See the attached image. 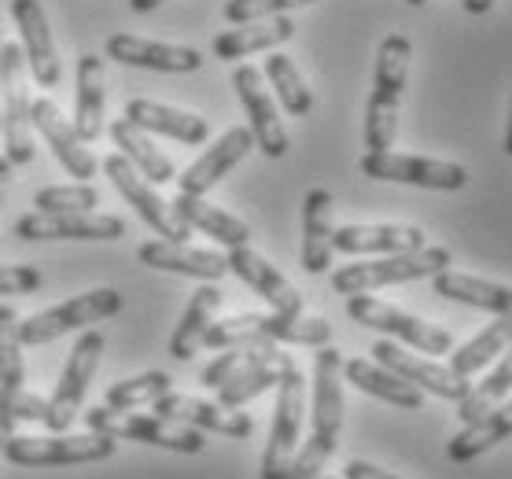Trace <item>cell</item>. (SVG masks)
<instances>
[{
    "mask_svg": "<svg viewBox=\"0 0 512 479\" xmlns=\"http://www.w3.org/2000/svg\"><path fill=\"white\" fill-rule=\"evenodd\" d=\"M509 347H512V321L498 317V321L483 328L476 339H468L461 351L450 354V369H454L457 376H468V380H472L479 369H487V365L494 362V358H501Z\"/></svg>",
    "mask_w": 512,
    "mask_h": 479,
    "instance_id": "cell-36",
    "label": "cell"
},
{
    "mask_svg": "<svg viewBox=\"0 0 512 479\" xmlns=\"http://www.w3.org/2000/svg\"><path fill=\"white\" fill-rule=\"evenodd\" d=\"M34 207L45 214L96 211V207H100V192H96L89 181H78V185H52V188H41V192H37Z\"/></svg>",
    "mask_w": 512,
    "mask_h": 479,
    "instance_id": "cell-42",
    "label": "cell"
},
{
    "mask_svg": "<svg viewBox=\"0 0 512 479\" xmlns=\"http://www.w3.org/2000/svg\"><path fill=\"white\" fill-rule=\"evenodd\" d=\"M406 4H413V8H420V4H428V0H406Z\"/></svg>",
    "mask_w": 512,
    "mask_h": 479,
    "instance_id": "cell-52",
    "label": "cell"
},
{
    "mask_svg": "<svg viewBox=\"0 0 512 479\" xmlns=\"http://www.w3.org/2000/svg\"><path fill=\"white\" fill-rule=\"evenodd\" d=\"M343 380L354 384L358 391H365V395L384 398V402H391V406H398V409H420L424 406V391L413 387L409 380H402V376H395L391 369H384L380 362L350 358V362H343Z\"/></svg>",
    "mask_w": 512,
    "mask_h": 479,
    "instance_id": "cell-30",
    "label": "cell"
},
{
    "mask_svg": "<svg viewBox=\"0 0 512 479\" xmlns=\"http://www.w3.org/2000/svg\"><path fill=\"white\" fill-rule=\"evenodd\" d=\"M431 288H435V295L450 299V303L479 306V310H490V314L512 321V288L509 284H494V281H483V277H472V273L443 269V273L431 277Z\"/></svg>",
    "mask_w": 512,
    "mask_h": 479,
    "instance_id": "cell-26",
    "label": "cell"
},
{
    "mask_svg": "<svg viewBox=\"0 0 512 479\" xmlns=\"http://www.w3.org/2000/svg\"><path fill=\"white\" fill-rule=\"evenodd\" d=\"M15 435V421L12 417H0V454H4V443Z\"/></svg>",
    "mask_w": 512,
    "mask_h": 479,
    "instance_id": "cell-50",
    "label": "cell"
},
{
    "mask_svg": "<svg viewBox=\"0 0 512 479\" xmlns=\"http://www.w3.org/2000/svg\"><path fill=\"white\" fill-rule=\"evenodd\" d=\"M107 56L126 63V67H148L163 74H192L203 67V52L188 45H166V41H148L137 34H111L107 37Z\"/></svg>",
    "mask_w": 512,
    "mask_h": 479,
    "instance_id": "cell-19",
    "label": "cell"
},
{
    "mask_svg": "<svg viewBox=\"0 0 512 479\" xmlns=\"http://www.w3.org/2000/svg\"><path fill=\"white\" fill-rule=\"evenodd\" d=\"M343 479H398V476L395 472H384V468L369 465V461H347Z\"/></svg>",
    "mask_w": 512,
    "mask_h": 479,
    "instance_id": "cell-46",
    "label": "cell"
},
{
    "mask_svg": "<svg viewBox=\"0 0 512 479\" xmlns=\"http://www.w3.org/2000/svg\"><path fill=\"white\" fill-rule=\"evenodd\" d=\"M332 192L328 188H310L303 199V269L310 277H321L332 269Z\"/></svg>",
    "mask_w": 512,
    "mask_h": 479,
    "instance_id": "cell-24",
    "label": "cell"
},
{
    "mask_svg": "<svg viewBox=\"0 0 512 479\" xmlns=\"http://www.w3.org/2000/svg\"><path fill=\"white\" fill-rule=\"evenodd\" d=\"M104 174L111 177V185L118 188V196L126 199L129 207L137 211V218L148 225V229H155V233L163 236V240H170V244H185L192 229H188V225L177 218L174 207H170V203H166V199L148 185V177H140L137 170H133V163H129L126 155L122 152L107 155Z\"/></svg>",
    "mask_w": 512,
    "mask_h": 479,
    "instance_id": "cell-11",
    "label": "cell"
},
{
    "mask_svg": "<svg viewBox=\"0 0 512 479\" xmlns=\"http://www.w3.org/2000/svg\"><path fill=\"white\" fill-rule=\"evenodd\" d=\"M332 247L343 255H402L428 247L420 225H339Z\"/></svg>",
    "mask_w": 512,
    "mask_h": 479,
    "instance_id": "cell-22",
    "label": "cell"
},
{
    "mask_svg": "<svg viewBox=\"0 0 512 479\" xmlns=\"http://www.w3.org/2000/svg\"><path fill=\"white\" fill-rule=\"evenodd\" d=\"M233 89L247 111V129L255 133V148L269 159H284L288 155V129L280 122L277 104L266 89V74L251 63H240L233 71Z\"/></svg>",
    "mask_w": 512,
    "mask_h": 479,
    "instance_id": "cell-13",
    "label": "cell"
},
{
    "mask_svg": "<svg viewBox=\"0 0 512 479\" xmlns=\"http://www.w3.org/2000/svg\"><path fill=\"white\" fill-rule=\"evenodd\" d=\"M509 395H512V347L501 354V362L490 369L487 380H483V384H472V391L457 402V417H461V424H472V421H479L483 413H490L494 406H501Z\"/></svg>",
    "mask_w": 512,
    "mask_h": 479,
    "instance_id": "cell-38",
    "label": "cell"
},
{
    "mask_svg": "<svg viewBox=\"0 0 512 479\" xmlns=\"http://www.w3.org/2000/svg\"><path fill=\"white\" fill-rule=\"evenodd\" d=\"M255 336L266 343H291V347H328L332 343V325L325 317L306 314H258Z\"/></svg>",
    "mask_w": 512,
    "mask_h": 479,
    "instance_id": "cell-35",
    "label": "cell"
},
{
    "mask_svg": "<svg viewBox=\"0 0 512 479\" xmlns=\"http://www.w3.org/2000/svg\"><path fill=\"white\" fill-rule=\"evenodd\" d=\"M19 240H118L126 236V222L115 214L78 211V214H23L15 222Z\"/></svg>",
    "mask_w": 512,
    "mask_h": 479,
    "instance_id": "cell-17",
    "label": "cell"
},
{
    "mask_svg": "<svg viewBox=\"0 0 512 479\" xmlns=\"http://www.w3.org/2000/svg\"><path fill=\"white\" fill-rule=\"evenodd\" d=\"M291 369H295V358L277 347V351L266 354L262 362H255L251 369H244L240 376H233L229 384L218 387V402H222V406H229V409L247 406V402H251V398H258L262 391L277 387L280 380L291 373Z\"/></svg>",
    "mask_w": 512,
    "mask_h": 479,
    "instance_id": "cell-34",
    "label": "cell"
},
{
    "mask_svg": "<svg viewBox=\"0 0 512 479\" xmlns=\"http://www.w3.org/2000/svg\"><path fill=\"white\" fill-rule=\"evenodd\" d=\"M295 37V23L288 15H273V19H258V23H240L236 30L214 37V56L218 59H247L255 52H269V48L284 45Z\"/></svg>",
    "mask_w": 512,
    "mask_h": 479,
    "instance_id": "cell-28",
    "label": "cell"
},
{
    "mask_svg": "<svg viewBox=\"0 0 512 479\" xmlns=\"http://www.w3.org/2000/svg\"><path fill=\"white\" fill-rule=\"evenodd\" d=\"M12 19L23 37V59L26 71L41 89H56L63 78V63H59L56 37L48 30V15L41 8V0H12Z\"/></svg>",
    "mask_w": 512,
    "mask_h": 479,
    "instance_id": "cell-16",
    "label": "cell"
},
{
    "mask_svg": "<svg viewBox=\"0 0 512 479\" xmlns=\"http://www.w3.org/2000/svg\"><path fill=\"white\" fill-rule=\"evenodd\" d=\"M373 358L384 365V369H391L395 376L409 380L413 387L431 391V395L446 398V402H461V398L472 391V380H468V376H457L450 365H439V362H431V358H424V354H413V351H406V347H398L395 339H380L373 347Z\"/></svg>",
    "mask_w": 512,
    "mask_h": 479,
    "instance_id": "cell-14",
    "label": "cell"
},
{
    "mask_svg": "<svg viewBox=\"0 0 512 479\" xmlns=\"http://www.w3.org/2000/svg\"><path fill=\"white\" fill-rule=\"evenodd\" d=\"M321 479H328V476H321Z\"/></svg>",
    "mask_w": 512,
    "mask_h": 479,
    "instance_id": "cell-54",
    "label": "cell"
},
{
    "mask_svg": "<svg viewBox=\"0 0 512 479\" xmlns=\"http://www.w3.org/2000/svg\"><path fill=\"white\" fill-rule=\"evenodd\" d=\"M45 284L34 266H0V295H34Z\"/></svg>",
    "mask_w": 512,
    "mask_h": 479,
    "instance_id": "cell-45",
    "label": "cell"
},
{
    "mask_svg": "<svg viewBox=\"0 0 512 479\" xmlns=\"http://www.w3.org/2000/svg\"><path fill=\"white\" fill-rule=\"evenodd\" d=\"M0 384L4 387H23L26 384L19 314H15V306H8V303H0Z\"/></svg>",
    "mask_w": 512,
    "mask_h": 479,
    "instance_id": "cell-41",
    "label": "cell"
},
{
    "mask_svg": "<svg viewBox=\"0 0 512 479\" xmlns=\"http://www.w3.org/2000/svg\"><path fill=\"white\" fill-rule=\"evenodd\" d=\"M0 137L4 159L12 166L34 163V122H30V89H26L23 48L4 41L0 52Z\"/></svg>",
    "mask_w": 512,
    "mask_h": 479,
    "instance_id": "cell-4",
    "label": "cell"
},
{
    "mask_svg": "<svg viewBox=\"0 0 512 479\" xmlns=\"http://www.w3.org/2000/svg\"><path fill=\"white\" fill-rule=\"evenodd\" d=\"M137 258L152 269L181 273V277H196V281H207V284H218L225 273H229L225 255H218V251H203V247H188V244H170V240L140 244Z\"/></svg>",
    "mask_w": 512,
    "mask_h": 479,
    "instance_id": "cell-23",
    "label": "cell"
},
{
    "mask_svg": "<svg viewBox=\"0 0 512 479\" xmlns=\"http://www.w3.org/2000/svg\"><path fill=\"white\" fill-rule=\"evenodd\" d=\"M166 391H174V380H170V373L155 369V373H140L122 380V384H111L104 395V406L115 409V413H126V409L148 406L155 398H163Z\"/></svg>",
    "mask_w": 512,
    "mask_h": 479,
    "instance_id": "cell-39",
    "label": "cell"
},
{
    "mask_svg": "<svg viewBox=\"0 0 512 479\" xmlns=\"http://www.w3.org/2000/svg\"><path fill=\"white\" fill-rule=\"evenodd\" d=\"M461 4H465L468 15H487L494 8V0H461Z\"/></svg>",
    "mask_w": 512,
    "mask_h": 479,
    "instance_id": "cell-47",
    "label": "cell"
},
{
    "mask_svg": "<svg viewBox=\"0 0 512 479\" xmlns=\"http://www.w3.org/2000/svg\"><path fill=\"white\" fill-rule=\"evenodd\" d=\"M104 332L96 328H85L74 351H70L67 365H63V376L56 384V395L48 398V417L45 428L48 432H67L70 424L82 417L85 395H89V384H93L96 369H100V354H104Z\"/></svg>",
    "mask_w": 512,
    "mask_h": 479,
    "instance_id": "cell-8",
    "label": "cell"
},
{
    "mask_svg": "<svg viewBox=\"0 0 512 479\" xmlns=\"http://www.w3.org/2000/svg\"><path fill=\"white\" fill-rule=\"evenodd\" d=\"M74 129L85 144L104 137V59L85 52L78 59V89H74Z\"/></svg>",
    "mask_w": 512,
    "mask_h": 479,
    "instance_id": "cell-27",
    "label": "cell"
},
{
    "mask_svg": "<svg viewBox=\"0 0 512 479\" xmlns=\"http://www.w3.org/2000/svg\"><path fill=\"white\" fill-rule=\"evenodd\" d=\"M4 457L12 465H23V468L93 465V461H111L115 457V439H107L100 432H89V435L52 432V435H41V439L12 435L4 443Z\"/></svg>",
    "mask_w": 512,
    "mask_h": 479,
    "instance_id": "cell-7",
    "label": "cell"
},
{
    "mask_svg": "<svg viewBox=\"0 0 512 479\" xmlns=\"http://www.w3.org/2000/svg\"><path fill=\"white\" fill-rule=\"evenodd\" d=\"M89 432H100L107 439H129V443H148L159 446V450H174V454H203V432L196 428H185V424H174L166 417H155V413H115L107 406H96L89 413H82Z\"/></svg>",
    "mask_w": 512,
    "mask_h": 479,
    "instance_id": "cell-5",
    "label": "cell"
},
{
    "mask_svg": "<svg viewBox=\"0 0 512 479\" xmlns=\"http://www.w3.org/2000/svg\"><path fill=\"white\" fill-rule=\"evenodd\" d=\"M225 266H229V273H236L247 288H255V292L262 295L277 314H303V295L291 288L288 277H284L273 262H266L262 255H255L247 244L229 247Z\"/></svg>",
    "mask_w": 512,
    "mask_h": 479,
    "instance_id": "cell-21",
    "label": "cell"
},
{
    "mask_svg": "<svg viewBox=\"0 0 512 479\" xmlns=\"http://www.w3.org/2000/svg\"><path fill=\"white\" fill-rule=\"evenodd\" d=\"M266 78H269V85L277 89L280 107H284L291 118H303L314 111V93H310V85H306V78L299 74V67H295V59L291 56H284V52H269Z\"/></svg>",
    "mask_w": 512,
    "mask_h": 479,
    "instance_id": "cell-37",
    "label": "cell"
},
{
    "mask_svg": "<svg viewBox=\"0 0 512 479\" xmlns=\"http://www.w3.org/2000/svg\"><path fill=\"white\" fill-rule=\"evenodd\" d=\"M30 122H34V129L45 137L48 148H52L56 163L67 166L70 177H78V181L96 177V155L85 148V141L78 137V129H74V122L59 111L56 100H48V96L30 100Z\"/></svg>",
    "mask_w": 512,
    "mask_h": 479,
    "instance_id": "cell-18",
    "label": "cell"
},
{
    "mask_svg": "<svg viewBox=\"0 0 512 479\" xmlns=\"http://www.w3.org/2000/svg\"><path fill=\"white\" fill-rule=\"evenodd\" d=\"M8 181H12V163L0 155V203H4V192H8Z\"/></svg>",
    "mask_w": 512,
    "mask_h": 479,
    "instance_id": "cell-48",
    "label": "cell"
},
{
    "mask_svg": "<svg viewBox=\"0 0 512 479\" xmlns=\"http://www.w3.org/2000/svg\"><path fill=\"white\" fill-rule=\"evenodd\" d=\"M4 41H8V37H4V30H0V52H4Z\"/></svg>",
    "mask_w": 512,
    "mask_h": 479,
    "instance_id": "cell-53",
    "label": "cell"
},
{
    "mask_svg": "<svg viewBox=\"0 0 512 479\" xmlns=\"http://www.w3.org/2000/svg\"><path fill=\"white\" fill-rule=\"evenodd\" d=\"M343 432V354L328 343L314 354V406H310V435L295 454L284 479H321L328 457L336 454Z\"/></svg>",
    "mask_w": 512,
    "mask_h": 479,
    "instance_id": "cell-1",
    "label": "cell"
},
{
    "mask_svg": "<svg viewBox=\"0 0 512 479\" xmlns=\"http://www.w3.org/2000/svg\"><path fill=\"white\" fill-rule=\"evenodd\" d=\"M454 266L450 247H420V251H402V255H380L369 262H350L332 273V292L336 295H369L376 288L391 284H409L435 277Z\"/></svg>",
    "mask_w": 512,
    "mask_h": 479,
    "instance_id": "cell-3",
    "label": "cell"
},
{
    "mask_svg": "<svg viewBox=\"0 0 512 479\" xmlns=\"http://www.w3.org/2000/svg\"><path fill=\"white\" fill-rule=\"evenodd\" d=\"M107 133H111L115 148L133 163V170H137L140 177H148V181H155V185H166V181H174L177 177L174 163H170V159L148 141V133L133 126L129 118H115V122L107 126Z\"/></svg>",
    "mask_w": 512,
    "mask_h": 479,
    "instance_id": "cell-33",
    "label": "cell"
},
{
    "mask_svg": "<svg viewBox=\"0 0 512 479\" xmlns=\"http://www.w3.org/2000/svg\"><path fill=\"white\" fill-rule=\"evenodd\" d=\"M361 174L373 181H398V185H417L431 192H457L468 185V170L461 163L446 159H424V155H398V152H365L361 155Z\"/></svg>",
    "mask_w": 512,
    "mask_h": 479,
    "instance_id": "cell-12",
    "label": "cell"
},
{
    "mask_svg": "<svg viewBox=\"0 0 512 479\" xmlns=\"http://www.w3.org/2000/svg\"><path fill=\"white\" fill-rule=\"evenodd\" d=\"M0 417L45 424V417H48V398L30 395V391H23V387H4V384H0Z\"/></svg>",
    "mask_w": 512,
    "mask_h": 479,
    "instance_id": "cell-44",
    "label": "cell"
},
{
    "mask_svg": "<svg viewBox=\"0 0 512 479\" xmlns=\"http://www.w3.org/2000/svg\"><path fill=\"white\" fill-rule=\"evenodd\" d=\"M177 211V218L188 225V229H199V233L214 236L218 244L225 247H244L251 240V225L240 222L236 214L222 211V207H214L207 203L203 196H188V192H177V199L170 203Z\"/></svg>",
    "mask_w": 512,
    "mask_h": 479,
    "instance_id": "cell-29",
    "label": "cell"
},
{
    "mask_svg": "<svg viewBox=\"0 0 512 479\" xmlns=\"http://www.w3.org/2000/svg\"><path fill=\"white\" fill-rule=\"evenodd\" d=\"M347 314L358 321V325L373 328V332H384L391 339H402L413 351L420 354H450L454 351V336L439 325H428L420 317L406 314L391 303H380L373 295H347Z\"/></svg>",
    "mask_w": 512,
    "mask_h": 479,
    "instance_id": "cell-10",
    "label": "cell"
},
{
    "mask_svg": "<svg viewBox=\"0 0 512 479\" xmlns=\"http://www.w3.org/2000/svg\"><path fill=\"white\" fill-rule=\"evenodd\" d=\"M303 421H306V376L295 365L277 384V409H273V428H269V443H266V454H262V476L258 479L288 476L291 461L299 454Z\"/></svg>",
    "mask_w": 512,
    "mask_h": 479,
    "instance_id": "cell-9",
    "label": "cell"
},
{
    "mask_svg": "<svg viewBox=\"0 0 512 479\" xmlns=\"http://www.w3.org/2000/svg\"><path fill=\"white\" fill-rule=\"evenodd\" d=\"M126 118L144 133H163L181 144H203L210 137V122L196 111L159 104V100H129Z\"/></svg>",
    "mask_w": 512,
    "mask_h": 479,
    "instance_id": "cell-25",
    "label": "cell"
},
{
    "mask_svg": "<svg viewBox=\"0 0 512 479\" xmlns=\"http://www.w3.org/2000/svg\"><path fill=\"white\" fill-rule=\"evenodd\" d=\"M409 45L406 34H387L376 56V78H373V96L365 107V148L369 152H391L398 133V107H402V93H406L409 78Z\"/></svg>",
    "mask_w": 512,
    "mask_h": 479,
    "instance_id": "cell-2",
    "label": "cell"
},
{
    "mask_svg": "<svg viewBox=\"0 0 512 479\" xmlns=\"http://www.w3.org/2000/svg\"><path fill=\"white\" fill-rule=\"evenodd\" d=\"M152 413L174 424H185V428H196V432L229 435V439H247L255 432V421L240 409H229L222 402H207V398L196 395H177V391H166L163 398H155Z\"/></svg>",
    "mask_w": 512,
    "mask_h": 479,
    "instance_id": "cell-15",
    "label": "cell"
},
{
    "mask_svg": "<svg viewBox=\"0 0 512 479\" xmlns=\"http://www.w3.org/2000/svg\"><path fill=\"white\" fill-rule=\"evenodd\" d=\"M314 0H229L222 8V15L233 26L240 23H258V19H273V15H284L291 8H306Z\"/></svg>",
    "mask_w": 512,
    "mask_h": 479,
    "instance_id": "cell-43",
    "label": "cell"
},
{
    "mask_svg": "<svg viewBox=\"0 0 512 479\" xmlns=\"http://www.w3.org/2000/svg\"><path fill=\"white\" fill-rule=\"evenodd\" d=\"M122 306H126L122 292H115V288H93V292L74 295L67 303L48 306L41 314L19 321V339H23V347H41V343H52V339L67 336V332H82L89 325H100L107 317H115Z\"/></svg>",
    "mask_w": 512,
    "mask_h": 479,
    "instance_id": "cell-6",
    "label": "cell"
},
{
    "mask_svg": "<svg viewBox=\"0 0 512 479\" xmlns=\"http://www.w3.org/2000/svg\"><path fill=\"white\" fill-rule=\"evenodd\" d=\"M277 347L280 343H266V339H258V343H240V347H225V354H218V358L199 373V384L210 387V391H218V387L229 384L233 376H240L244 369L262 362L266 354H273Z\"/></svg>",
    "mask_w": 512,
    "mask_h": 479,
    "instance_id": "cell-40",
    "label": "cell"
},
{
    "mask_svg": "<svg viewBox=\"0 0 512 479\" xmlns=\"http://www.w3.org/2000/svg\"><path fill=\"white\" fill-rule=\"evenodd\" d=\"M159 4H166V0H129V8L137 15H148V12H155Z\"/></svg>",
    "mask_w": 512,
    "mask_h": 479,
    "instance_id": "cell-49",
    "label": "cell"
},
{
    "mask_svg": "<svg viewBox=\"0 0 512 479\" xmlns=\"http://www.w3.org/2000/svg\"><path fill=\"white\" fill-rule=\"evenodd\" d=\"M509 435H512V402H501V406H494L490 413H483L479 421L465 424V428L450 439L446 457H450L454 465H468V461H476L479 454H487V450H494L498 443H505Z\"/></svg>",
    "mask_w": 512,
    "mask_h": 479,
    "instance_id": "cell-31",
    "label": "cell"
},
{
    "mask_svg": "<svg viewBox=\"0 0 512 479\" xmlns=\"http://www.w3.org/2000/svg\"><path fill=\"white\" fill-rule=\"evenodd\" d=\"M251 148H255V133L247 126H233L229 133H222L218 141L210 144L207 152L199 155L185 174L177 177V185H181V192H188V196H207L210 188L218 185L233 166L244 163L247 155H251Z\"/></svg>",
    "mask_w": 512,
    "mask_h": 479,
    "instance_id": "cell-20",
    "label": "cell"
},
{
    "mask_svg": "<svg viewBox=\"0 0 512 479\" xmlns=\"http://www.w3.org/2000/svg\"><path fill=\"white\" fill-rule=\"evenodd\" d=\"M505 155H512V107H509V126H505Z\"/></svg>",
    "mask_w": 512,
    "mask_h": 479,
    "instance_id": "cell-51",
    "label": "cell"
},
{
    "mask_svg": "<svg viewBox=\"0 0 512 479\" xmlns=\"http://www.w3.org/2000/svg\"><path fill=\"white\" fill-rule=\"evenodd\" d=\"M222 299H225L222 288L207 281H203V288L188 299L185 314H181L174 336H170V358H174V362H188V358L203 347V336H207V328H210V321H214V314H218Z\"/></svg>",
    "mask_w": 512,
    "mask_h": 479,
    "instance_id": "cell-32",
    "label": "cell"
}]
</instances>
